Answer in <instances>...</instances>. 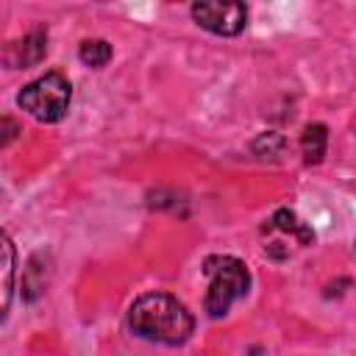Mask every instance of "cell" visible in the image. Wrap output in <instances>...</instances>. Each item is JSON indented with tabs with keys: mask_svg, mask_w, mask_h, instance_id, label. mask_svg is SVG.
Returning a JSON list of instances; mask_svg holds the SVG:
<instances>
[{
	"mask_svg": "<svg viewBox=\"0 0 356 356\" xmlns=\"http://www.w3.org/2000/svg\"><path fill=\"white\" fill-rule=\"evenodd\" d=\"M128 325L136 337L159 345H184L195 331L192 312L167 292H147L128 309Z\"/></svg>",
	"mask_w": 356,
	"mask_h": 356,
	"instance_id": "cell-1",
	"label": "cell"
},
{
	"mask_svg": "<svg viewBox=\"0 0 356 356\" xmlns=\"http://www.w3.org/2000/svg\"><path fill=\"white\" fill-rule=\"evenodd\" d=\"M203 273L209 275V289L203 298V309L209 317H225L228 309L248 295L250 270L236 256H209L203 261Z\"/></svg>",
	"mask_w": 356,
	"mask_h": 356,
	"instance_id": "cell-2",
	"label": "cell"
},
{
	"mask_svg": "<svg viewBox=\"0 0 356 356\" xmlns=\"http://www.w3.org/2000/svg\"><path fill=\"white\" fill-rule=\"evenodd\" d=\"M72 100V86L61 72H44L33 83L22 86L17 95V103L22 111H28L39 122H58L64 120Z\"/></svg>",
	"mask_w": 356,
	"mask_h": 356,
	"instance_id": "cell-3",
	"label": "cell"
},
{
	"mask_svg": "<svg viewBox=\"0 0 356 356\" xmlns=\"http://www.w3.org/2000/svg\"><path fill=\"white\" fill-rule=\"evenodd\" d=\"M192 19L217 36H236L248 22V6L245 3L200 0L192 6Z\"/></svg>",
	"mask_w": 356,
	"mask_h": 356,
	"instance_id": "cell-4",
	"label": "cell"
},
{
	"mask_svg": "<svg viewBox=\"0 0 356 356\" xmlns=\"http://www.w3.org/2000/svg\"><path fill=\"white\" fill-rule=\"evenodd\" d=\"M44 53H47V31L36 28L6 47V64L11 70H28L36 67L44 58Z\"/></svg>",
	"mask_w": 356,
	"mask_h": 356,
	"instance_id": "cell-5",
	"label": "cell"
},
{
	"mask_svg": "<svg viewBox=\"0 0 356 356\" xmlns=\"http://www.w3.org/2000/svg\"><path fill=\"white\" fill-rule=\"evenodd\" d=\"M50 281V259L44 253H33L28 267L22 270V300H36Z\"/></svg>",
	"mask_w": 356,
	"mask_h": 356,
	"instance_id": "cell-6",
	"label": "cell"
},
{
	"mask_svg": "<svg viewBox=\"0 0 356 356\" xmlns=\"http://www.w3.org/2000/svg\"><path fill=\"white\" fill-rule=\"evenodd\" d=\"M328 150V128L323 122H309L300 136V153L306 164H320Z\"/></svg>",
	"mask_w": 356,
	"mask_h": 356,
	"instance_id": "cell-7",
	"label": "cell"
},
{
	"mask_svg": "<svg viewBox=\"0 0 356 356\" xmlns=\"http://www.w3.org/2000/svg\"><path fill=\"white\" fill-rule=\"evenodd\" d=\"M0 242H3V320H6L8 317V309H11V295H14L17 253H14V245H11V236L8 234H3Z\"/></svg>",
	"mask_w": 356,
	"mask_h": 356,
	"instance_id": "cell-8",
	"label": "cell"
},
{
	"mask_svg": "<svg viewBox=\"0 0 356 356\" xmlns=\"http://www.w3.org/2000/svg\"><path fill=\"white\" fill-rule=\"evenodd\" d=\"M270 228H278V231H284V234H295L300 245H312V242H314L312 228L303 225V222L298 220V214L289 211V209H278V211L273 214V220H270Z\"/></svg>",
	"mask_w": 356,
	"mask_h": 356,
	"instance_id": "cell-9",
	"label": "cell"
},
{
	"mask_svg": "<svg viewBox=\"0 0 356 356\" xmlns=\"http://www.w3.org/2000/svg\"><path fill=\"white\" fill-rule=\"evenodd\" d=\"M111 44L106 42V39H86V42H81V47H78V58L86 64V67H92V70H100V67H106L108 61H111Z\"/></svg>",
	"mask_w": 356,
	"mask_h": 356,
	"instance_id": "cell-10",
	"label": "cell"
},
{
	"mask_svg": "<svg viewBox=\"0 0 356 356\" xmlns=\"http://www.w3.org/2000/svg\"><path fill=\"white\" fill-rule=\"evenodd\" d=\"M250 150L259 156V159H270V161H278L284 153H286V136L275 134V131H264L253 139Z\"/></svg>",
	"mask_w": 356,
	"mask_h": 356,
	"instance_id": "cell-11",
	"label": "cell"
},
{
	"mask_svg": "<svg viewBox=\"0 0 356 356\" xmlns=\"http://www.w3.org/2000/svg\"><path fill=\"white\" fill-rule=\"evenodd\" d=\"M19 131H22V128H19L11 117H3V139H0V142H3V147H8V145L17 139V134H19Z\"/></svg>",
	"mask_w": 356,
	"mask_h": 356,
	"instance_id": "cell-12",
	"label": "cell"
}]
</instances>
